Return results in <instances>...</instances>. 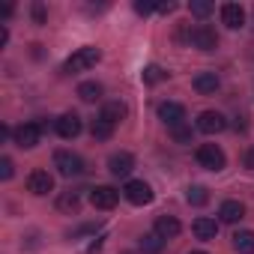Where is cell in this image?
Here are the masks:
<instances>
[{
	"label": "cell",
	"mask_w": 254,
	"mask_h": 254,
	"mask_svg": "<svg viewBox=\"0 0 254 254\" xmlns=\"http://www.w3.org/2000/svg\"><path fill=\"white\" fill-rule=\"evenodd\" d=\"M99 60H102V51H99L96 45H84V48L72 51V57L63 63V72H66V75H78V72H87V69H93Z\"/></svg>",
	"instance_id": "1"
},
{
	"label": "cell",
	"mask_w": 254,
	"mask_h": 254,
	"mask_svg": "<svg viewBox=\"0 0 254 254\" xmlns=\"http://www.w3.org/2000/svg\"><path fill=\"white\" fill-rule=\"evenodd\" d=\"M194 156H197V165L203 171H212V174L224 171V165H227V156H224V150L218 144H200Z\"/></svg>",
	"instance_id": "2"
},
{
	"label": "cell",
	"mask_w": 254,
	"mask_h": 254,
	"mask_svg": "<svg viewBox=\"0 0 254 254\" xmlns=\"http://www.w3.org/2000/svg\"><path fill=\"white\" fill-rule=\"evenodd\" d=\"M189 45L197 48V51H203V54H209V51L218 48V33H215L209 24H197V27H191V33H189Z\"/></svg>",
	"instance_id": "3"
},
{
	"label": "cell",
	"mask_w": 254,
	"mask_h": 254,
	"mask_svg": "<svg viewBox=\"0 0 254 254\" xmlns=\"http://www.w3.org/2000/svg\"><path fill=\"white\" fill-rule=\"evenodd\" d=\"M54 168L60 177H81L84 174V159L78 153H69V150H57L54 153Z\"/></svg>",
	"instance_id": "4"
},
{
	"label": "cell",
	"mask_w": 254,
	"mask_h": 254,
	"mask_svg": "<svg viewBox=\"0 0 254 254\" xmlns=\"http://www.w3.org/2000/svg\"><path fill=\"white\" fill-rule=\"evenodd\" d=\"M123 197L129 200V203H135V206H147V203H153V189H150V183H144V180H129L123 186Z\"/></svg>",
	"instance_id": "5"
},
{
	"label": "cell",
	"mask_w": 254,
	"mask_h": 254,
	"mask_svg": "<svg viewBox=\"0 0 254 254\" xmlns=\"http://www.w3.org/2000/svg\"><path fill=\"white\" fill-rule=\"evenodd\" d=\"M12 141H15V147H21V150H33V147L42 141V126H39V123H21L18 129L12 132Z\"/></svg>",
	"instance_id": "6"
},
{
	"label": "cell",
	"mask_w": 254,
	"mask_h": 254,
	"mask_svg": "<svg viewBox=\"0 0 254 254\" xmlns=\"http://www.w3.org/2000/svg\"><path fill=\"white\" fill-rule=\"evenodd\" d=\"M194 126H197V132H203V135H218V132L227 129V117L221 111H200Z\"/></svg>",
	"instance_id": "7"
},
{
	"label": "cell",
	"mask_w": 254,
	"mask_h": 254,
	"mask_svg": "<svg viewBox=\"0 0 254 254\" xmlns=\"http://www.w3.org/2000/svg\"><path fill=\"white\" fill-rule=\"evenodd\" d=\"M90 203L96 206V209H114L117 203H120V191L114 189V186H96V189H90Z\"/></svg>",
	"instance_id": "8"
},
{
	"label": "cell",
	"mask_w": 254,
	"mask_h": 254,
	"mask_svg": "<svg viewBox=\"0 0 254 254\" xmlns=\"http://www.w3.org/2000/svg\"><path fill=\"white\" fill-rule=\"evenodd\" d=\"M159 120L168 126V129H177V126L186 123V105H180V102H162L159 105Z\"/></svg>",
	"instance_id": "9"
},
{
	"label": "cell",
	"mask_w": 254,
	"mask_h": 254,
	"mask_svg": "<svg viewBox=\"0 0 254 254\" xmlns=\"http://www.w3.org/2000/svg\"><path fill=\"white\" fill-rule=\"evenodd\" d=\"M54 129H57V135H60L63 141H72V138H78V135H81L84 123H81V117L72 111V114H63V117L54 123Z\"/></svg>",
	"instance_id": "10"
},
{
	"label": "cell",
	"mask_w": 254,
	"mask_h": 254,
	"mask_svg": "<svg viewBox=\"0 0 254 254\" xmlns=\"http://www.w3.org/2000/svg\"><path fill=\"white\" fill-rule=\"evenodd\" d=\"M218 15H221V24H224L227 30H239V27H245V9H242L239 3H221Z\"/></svg>",
	"instance_id": "11"
},
{
	"label": "cell",
	"mask_w": 254,
	"mask_h": 254,
	"mask_svg": "<svg viewBox=\"0 0 254 254\" xmlns=\"http://www.w3.org/2000/svg\"><path fill=\"white\" fill-rule=\"evenodd\" d=\"M27 191L36 194V197H45L48 191H54V177L48 171H33L27 177Z\"/></svg>",
	"instance_id": "12"
},
{
	"label": "cell",
	"mask_w": 254,
	"mask_h": 254,
	"mask_svg": "<svg viewBox=\"0 0 254 254\" xmlns=\"http://www.w3.org/2000/svg\"><path fill=\"white\" fill-rule=\"evenodd\" d=\"M108 171H111V177H129L135 171V156L132 153H111Z\"/></svg>",
	"instance_id": "13"
},
{
	"label": "cell",
	"mask_w": 254,
	"mask_h": 254,
	"mask_svg": "<svg viewBox=\"0 0 254 254\" xmlns=\"http://www.w3.org/2000/svg\"><path fill=\"white\" fill-rule=\"evenodd\" d=\"M218 218H221L224 224H239V221L245 218V203H242V200H224V203L218 206Z\"/></svg>",
	"instance_id": "14"
},
{
	"label": "cell",
	"mask_w": 254,
	"mask_h": 254,
	"mask_svg": "<svg viewBox=\"0 0 254 254\" xmlns=\"http://www.w3.org/2000/svg\"><path fill=\"white\" fill-rule=\"evenodd\" d=\"M191 233H194L200 242H212V239L218 236V221H215V218H206V215H200V218H194V224H191Z\"/></svg>",
	"instance_id": "15"
},
{
	"label": "cell",
	"mask_w": 254,
	"mask_h": 254,
	"mask_svg": "<svg viewBox=\"0 0 254 254\" xmlns=\"http://www.w3.org/2000/svg\"><path fill=\"white\" fill-rule=\"evenodd\" d=\"M191 87L200 93V96H212L218 87H221V78L215 75V72H200V75H194V81H191Z\"/></svg>",
	"instance_id": "16"
},
{
	"label": "cell",
	"mask_w": 254,
	"mask_h": 254,
	"mask_svg": "<svg viewBox=\"0 0 254 254\" xmlns=\"http://www.w3.org/2000/svg\"><path fill=\"white\" fill-rule=\"evenodd\" d=\"M162 239H174V236H180V230H183V224L174 218V215H159L156 218V227H153Z\"/></svg>",
	"instance_id": "17"
},
{
	"label": "cell",
	"mask_w": 254,
	"mask_h": 254,
	"mask_svg": "<svg viewBox=\"0 0 254 254\" xmlns=\"http://www.w3.org/2000/svg\"><path fill=\"white\" fill-rule=\"evenodd\" d=\"M230 245L236 254H254V230H236L230 236Z\"/></svg>",
	"instance_id": "18"
},
{
	"label": "cell",
	"mask_w": 254,
	"mask_h": 254,
	"mask_svg": "<svg viewBox=\"0 0 254 254\" xmlns=\"http://www.w3.org/2000/svg\"><path fill=\"white\" fill-rule=\"evenodd\" d=\"M126 114H129V108H126L123 102H105V105H102V114H99V117H102V120H108L111 126H117V123H120V120H123Z\"/></svg>",
	"instance_id": "19"
},
{
	"label": "cell",
	"mask_w": 254,
	"mask_h": 254,
	"mask_svg": "<svg viewBox=\"0 0 254 254\" xmlns=\"http://www.w3.org/2000/svg\"><path fill=\"white\" fill-rule=\"evenodd\" d=\"M102 93H105V87H102L99 81H84V84H78V99H81V102H99Z\"/></svg>",
	"instance_id": "20"
},
{
	"label": "cell",
	"mask_w": 254,
	"mask_h": 254,
	"mask_svg": "<svg viewBox=\"0 0 254 254\" xmlns=\"http://www.w3.org/2000/svg\"><path fill=\"white\" fill-rule=\"evenodd\" d=\"M57 209L75 215V212L81 209V194H78V191H63V194L57 197Z\"/></svg>",
	"instance_id": "21"
},
{
	"label": "cell",
	"mask_w": 254,
	"mask_h": 254,
	"mask_svg": "<svg viewBox=\"0 0 254 254\" xmlns=\"http://www.w3.org/2000/svg\"><path fill=\"white\" fill-rule=\"evenodd\" d=\"M90 135H93L96 141H111V135H114V126H111L108 120L96 117V120L90 123Z\"/></svg>",
	"instance_id": "22"
},
{
	"label": "cell",
	"mask_w": 254,
	"mask_h": 254,
	"mask_svg": "<svg viewBox=\"0 0 254 254\" xmlns=\"http://www.w3.org/2000/svg\"><path fill=\"white\" fill-rule=\"evenodd\" d=\"M138 245H141V251H144V254H159V251L165 248V239H162V236L153 230V233H144Z\"/></svg>",
	"instance_id": "23"
},
{
	"label": "cell",
	"mask_w": 254,
	"mask_h": 254,
	"mask_svg": "<svg viewBox=\"0 0 254 254\" xmlns=\"http://www.w3.org/2000/svg\"><path fill=\"white\" fill-rule=\"evenodd\" d=\"M186 200H189L191 206H206V203H209V191H206L203 186H191V189L186 191Z\"/></svg>",
	"instance_id": "24"
},
{
	"label": "cell",
	"mask_w": 254,
	"mask_h": 254,
	"mask_svg": "<svg viewBox=\"0 0 254 254\" xmlns=\"http://www.w3.org/2000/svg\"><path fill=\"white\" fill-rule=\"evenodd\" d=\"M141 78H144V84H150V87H153V84H162V81L168 78V72H165L162 66H156V63H153V66H147V69L141 72Z\"/></svg>",
	"instance_id": "25"
},
{
	"label": "cell",
	"mask_w": 254,
	"mask_h": 254,
	"mask_svg": "<svg viewBox=\"0 0 254 254\" xmlns=\"http://www.w3.org/2000/svg\"><path fill=\"white\" fill-rule=\"evenodd\" d=\"M189 12H191L194 18H206V15H212V3H206V0H191V3H189Z\"/></svg>",
	"instance_id": "26"
},
{
	"label": "cell",
	"mask_w": 254,
	"mask_h": 254,
	"mask_svg": "<svg viewBox=\"0 0 254 254\" xmlns=\"http://www.w3.org/2000/svg\"><path fill=\"white\" fill-rule=\"evenodd\" d=\"M171 138L177 144H191V126L183 123V126H177V129H171Z\"/></svg>",
	"instance_id": "27"
},
{
	"label": "cell",
	"mask_w": 254,
	"mask_h": 254,
	"mask_svg": "<svg viewBox=\"0 0 254 254\" xmlns=\"http://www.w3.org/2000/svg\"><path fill=\"white\" fill-rule=\"evenodd\" d=\"M30 15H33V24H45V21H48V9H45V3H39V0H36V3L30 6Z\"/></svg>",
	"instance_id": "28"
},
{
	"label": "cell",
	"mask_w": 254,
	"mask_h": 254,
	"mask_svg": "<svg viewBox=\"0 0 254 254\" xmlns=\"http://www.w3.org/2000/svg\"><path fill=\"white\" fill-rule=\"evenodd\" d=\"M12 174H15V165H12V159L9 156H3V159H0V180H12Z\"/></svg>",
	"instance_id": "29"
},
{
	"label": "cell",
	"mask_w": 254,
	"mask_h": 254,
	"mask_svg": "<svg viewBox=\"0 0 254 254\" xmlns=\"http://www.w3.org/2000/svg\"><path fill=\"white\" fill-rule=\"evenodd\" d=\"M156 9H159V3H141V0L135 3V12H138V15H150V12H156Z\"/></svg>",
	"instance_id": "30"
},
{
	"label": "cell",
	"mask_w": 254,
	"mask_h": 254,
	"mask_svg": "<svg viewBox=\"0 0 254 254\" xmlns=\"http://www.w3.org/2000/svg\"><path fill=\"white\" fill-rule=\"evenodd\" d=\"M242 165H245L248 171H254V147H248V150H245V156H242Z\"/></svg>",
	"instance_id": "31"
},
{
	"label": "cell",
	"mask_w": 254,
	"mask_h": 254,
	"mask_svg": "<svg viewBox=\"0 0 254 254\" xmlns=\"http://www.w3.org/2000/svg\"><path fill=\"white\" fill-rule=\"evenodd\" d=\"M174 9H177V3H159V9H156V12H162V15H171Z\"/></svg>",
	"instance_id": "32"
},
{
	"label": "cell",
	"mask_w": 254,
	"mask_h": 254,
	"mask_svg": "<svg viewBox=\"0 0 254 254\" xmlns=\"http://www.w3.org/2000/svg\"><path fill=\"white\" fill-rule=\"evenodd\" d=\"M245 126H248V123H245V117H236V123H233V129H236V132H245Z\"/></svg>",
	"instance_id": "33"
},
{
	"label": "cell",
	"mask_w": 254,
	"mask_h": 254,
	"mask_svg": "<svg viewBox=\"0 0 254 254\" xmlns=\"http://www.w3.org/2000/svg\"><path fill=\"white\" fill-rule=\"evenodd\" d=\"M6 42H9V30H6V27H0V48H3Z\"/></svg>",
	"instance_id": "34"
},
{
	"label": "cell",
	"mask_w": 254,
	"mask_h": 254,
	"mask_svg": "<svg viewBox=\"0 0 254 254\" xmlns=\"http://www.w3.org/2000/svg\"><path fill=\"white\" fill-rule=\"evenodd\" d=\"M12 12H15V6H3V9H0V15H3V18H9Z\"/></svg>",
	"instance_id": "35"
},
{
	"label": "cell",
	"mask_w": 254,
	"mask_h": 254,
	"mask_svg": "<svg viewBox=\"0 0 254 254\" xmlns=\"http://www.w3.org/2000/svg\"><path fill=\"white\" fill-rule=\"evenodd\" d=\"M191 254H206V251H191Z\"/></svg>",
	"instance_id": "36"
}]
</instances>
